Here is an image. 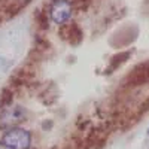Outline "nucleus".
<instances>
[{"label":"nucleus","mask_w":149,"mask_h":149,"mask_svg":"<svg viewBox=\"0 0 149 149\" xmlns=\"http://www.w3.org/2000/svg\"><path fill=\"white\" fill-rule=\"evenodd\" d=\"M0 148L33 149V133L24 127H10L0 131Z\"/></svg>","instance_id":"nucleus-1"},{"label":"nucleus","mask_w":149,"mask_h":149,"mask_svg":"<svg viewBox=\"0 0 149 149\" xmlns=\"http://www.w3.org/2000/svg\"><path fill=\"white\" fill-rule=\"evenodd\" d=\"M73 10L74 6L72 0H51L46 6L49 21H52L57 26L67 24L73 15Z\"/></svg>","instance_id":"nucleus-2"},{"label":"nucleus","mask_w":149,"mask_h":149,"mask_svg":"<svg viewBox=\"0 0 149 149\" xmlns=\"http://www.w3.org/2000/svg\"><path fill=\"white\" fill-rule=\"evenodd\" d=\"M27 110L22 106L10 104L0 110V131H3L10 127H18L22 121H26Z\"/></svg>","instance_id":"nucleus-3"},{"label":"nucleus","mask_w":149,"mask_h":149,"mask_svg":"<svg viewBox=\"0 0 149 149\" xmlns=\"http://www.w3.org/2000/svg\"><path fill=\"white\" fill-rule=\"evenodd\" d=\"M60 34H61V37H63L64 40H67L72 45L81 43L82 37H84V33H82L81 27L78 26L76 22H67V24L60 26Z\"/></svg>","instance_id":"nucleus-4"},{"label":"nucleus","mask_w":149,"mask_h":149,"mask_svg":"<svg viewBox=\"0 0 149 149\" xmlns=\"http://www.w3.org/2000/svg\"><path fill=\"white\" fill-rule=\"evenodd\" d=\"M128 57H130V52H121V54H116L115 57H112L109 69H106V73H112V70L118 69L124 61H125V58H128Z\"/></svg>","instance_id":"nucleus-5"},{"label":"nucleus","mask_w":149,"mask_h":149,"mask_svg":"<svg viewBox=\"0 0 149 149\" xmlns=\"http://www.w3.org/2000/svg\"><path fill=\"white\" fill-rule=\"evenodd\" d=\"M6 2H10V0H5V3H6Z\"/></svg>","instance_id":"nucleus-6"},{"label":"nucleus","mask_w":149,"mask_h":149,"mask_svg":"<svg viewBox=\"0 0 149 149\" xmlns=\"http://www.w3.org/2000/svg\"><path fill=\"white\" fill-rule=\"evenodd\" d=\"M148 134H149V128H148Z\"/></svg>","instance_id":"nucleus-7"},{"label":"nucleus","mask_w":149,"mask_h":149,"mask_svg":"<svg viewBox=\"0 0 149 149\" xmlns=\"http://www.w3.org/2000/svg\"><path fill=\"white\" fill-rule=\"evenodd\" d=\"M0 149H3V148H0Z\"/></svg>","instance_id":"nucleus-8"}]
</instances>
